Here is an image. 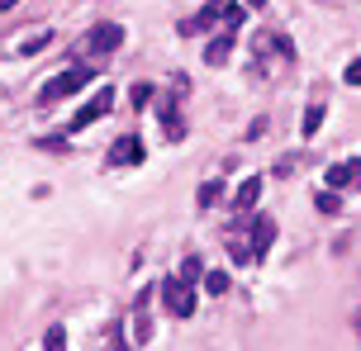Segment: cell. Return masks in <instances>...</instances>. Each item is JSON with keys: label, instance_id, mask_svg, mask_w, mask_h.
I'll use <instances>...</instances> for the list:
<instances>
[{"label": "cell", "instance_id": "6da1fadb", "mask_svg": "<svg viewBox=\"0 0 361 351\" xmlns=\"http://www.w3.org/2000/svg\"><path fill=\"white\" fill-rule=\"evenodd\" d=\"M90 76H95L90 67H67V72L57 76V81H48V86H43V95H38V100H43V105H57V100H67V95L81 91Z\"/></svg>", "mask_w": 361, "mask_h": 351}, {"label": "cell", "instance_id": "7a4b0ae2", "mask_svg": "<svg viewBox=\"0 0 361 351\" xmlns=\"http://www.w3.org/2000/svg\"><path fill=\"white\" fill-rule=\"evenodd\" d=\"M162 304L171 318H190L195 314V285H185V280H162Z\"/></svg>", "mask_w": 361, "mask_h": 351}, {"label": "cell", "instance_id": "3957f363", "mask_svg": "<svg viewBox=\"0 0 361 351\" xmlns=\"http://www.w3.org/2000/svg\"><path fill=\"white\" fill-rule=\"evenodd\" d=\"M109 105H114V91H109V86H100V91L90 95V105H86V110H76V114H72V124H67V129H72V133L90 129L95 119H105V114H109Z\"/></svg>", "mask_w": 361, "mask_h": 351}, {"label": "cell", "instance_id": "277c9868", "mask_svg": "<svg viewBox=\"0 0 361 351\" xmlns=\"http://www.w3.org/2000/svg\"><path fill=\"white\" fill-rule=\"evenodd\" d=\"M119 43H124V24H95V29H90V38H86V53L105 57V53H114Z\"/></svg>", "mask_w": 361, "mask_h": 351}, {"label": "cell", "instance_id": "5b68a950", "mask_svg": "<svg viewBox=\"0 0 361 351\" xmlns=\"http://www.w3.org/2000/svg\"><path fill=\"white\" fill-rule=\"evenodd\" d=\"M147 309H152V290H143V295L133 299V342H138V347L152 342V314H147Z\"/></svg>", "mask_w": 361, "mask_h": 351}, {"label": "cell", "instance_id": "8992f818", "mask_svg": "<svg viewBox=\"0 0 361 351\" xmlns=\"http://www.w3.org/2000/svg\"><path fill=\"white\" fill-rule=\"evenodd\" d=\"M328 190H352L361 181V162H338V167H328Z\"/></svg>", "mask_w": 361, "mask_h": 351}, {"label": "cell", "instance_id": "52a82bcc", "mask_svg": "<svg viewBox=\"0 0 361 351\" xmlns=\"http://www.w3.org/2000/svg\"><path fill=\"white\" fill-rule=\"evenodd\" d=\"M271 242H276V219H252V242H247V247H252V261L267 257Z\"/></svg>", "mask_w": 361, "mask_h": 351}, {"label": "cell", "instance_id": "ba28073f", "mask_svg": "<svg viewBox=\"0 0 361 351\" xmlns=\"http://www.w3.org/2000/svg\"><path fill=\"white\" fill-rule=\"evenodd\" d=\"M109 162H114V167H138V162H143V143H138V138H119L114 152H109Z\"/></svg>", "mask_w": 361, "mask_h": 351}, {"label": "cell", "instance_id": "9c48e42d", "mask_svg": "<svg viewBox=\"0 0 361 351\" xmlns=\"http://www.w3.org/2000/svg\"><path fill=\"white\" fill-rule=\"evenodd\" d=\"M233 43H238V29H228V34H219L214 43L204 48V62H209V67H224V62H228V53H233Z\"/></svg>", "mask_w": 361, "mask_h": 351}, {"label": "cell", "instance_id": "30bf717a", "mask_svg": "<svg viewBox=\"0 0 361 351\" xmlns=\"http://www.w3.org/2000/svg\"><path fill=\"white\" fill-rule=\"evenodd\" d=\"M262 185H267L262 176H247V181L238 185V195H233V209H238V214H247V209L262 200Z\"/></svg>", "mask_w": 361, "mask_h": 351}, {"label": "cell", "instance_id": "8fae6325", "mask_svg": "<svg viewBox=\"0 0 361 351\" xmlns=\"http://www.w3.org/2000/svg\"><path fill=\"white\" fill-rule=\"evenodd\" d=\"M319 129H324V105H309L305 119H300V133H305V138H314Z\"/></svg>", "mask_w": 361, "mask_h": 351}, {"label": "cell", "instance_id": "7c38bea8", "mask_svg": "<svg viewBox=\"0 0 361 351\" xmlns=\"http://www.w3.org/2000/svg\"><path fill=\"white\" fill-rule=\"evenodd\" d=\"M314 209H319V214H338V209H343V195H338V190H319V195H314Z\"/></svg>", "mask_w": 361, "mask_h": 351}, {"label": "cell", "instance_id": "4fadbf2b", "mask_svg": "<svg viewBox=\"0 0 361 351\" xmlns=\"http://www.w3.org/2000/svg\"><path fill=\"white\" fill-rule=\"evenodd\" d=\"M224 200V181H209V185H200V209H209V204Z\"/></svg>", "mask_w": 361, "mask_h": 351}, {"label": "cell", "instance_id": "5bb4252c", "mask_svg": "<svg viewBox=\"0 0 361 351\" xmlns=\"http://www.w3.org/2000/svg\"><path fill=\"white\" fill-rule=\"evenodd\" d=\"M128 100H133V110H147V105H152V81H138Z\"/></svg>", "mask_w": 361, "mask_h": 351}, {"label": "cell", "instance_id": "9a60e30c", "mask_svg": "<svg viewBox=\"0 0 361 351\" xmlns=\"http://www.w3.org/2000/svg\"><path fill=\"white\" fill-rule=\"evenodd\" d=\"M204 295H228V276L224 271H209L204 276Z\"/></svg>", "mask_w": 361, "mask_h": 351}, {"label": "cell", "instance_id": "2e32d148", "mask_svg": "<svg viewBox=\"0 0 361 351\" xmlns=\"http://www.w3.org/2000/svg\"><path fill=\"white\" fill-rule=\"evenodd\" d=\"M200 276H204V266H200V257H185V261H180V280H185V285H195Z\"/></svg>", "mask_w": 361, "mask_h": 351}, {"label": "cell", "instance_id": "e0dca14e", "mask_svg": "<svg viewBox=\"0 0 361 351\" xmlns=\"http://www.w3.org/2000/svg\"><path fill=\"white\" fill-rule=\"evenodd\" d=\"M48 43H53V34H34L29 43H19V53H24V57H34V53H43Z\"/></svg>", "mask_w": 361, "mask_h": 351}, {"label": "cell", "instance_id": "ac0fdd59", "mask_svg": "<svg viewBox=\"0 0 361 351\" xmlns=\"http://www.w3.org/2000/svg\"><path fill=\"white\" fill-rule=\"evenodd\" d=\"M43 347H48V351H62V347H67V328H57V323H53V328H48V337H43Z\"/></svg>", "mask_w": 361, "mask_h": 351}, {"label": "cell", "instance_id": "d6986e66", "mask_svg": "<svg viewBox=\"0 0 361 351\" xmlns=\"http://www.w3.org/2000/svg\"><path fill=\"white\" fill-rule=\"evenodd\" d=\"M347 86H361V62H347V72H343Z\"/></svg>", "mask_w": 361, "mask_h": 351}, {"label": "cell", "instance_id": "ffe728a7", "mask_svg": "<svg viewBox=\"0 0 361 351\" xmlns=\"http://www.w3.org/2000/svg\"><path fill=\"white\" fill-rule=\"evenodd\" d=\"M262 5H267V0H247V10H262Z\"/></svg>", "mask_w": 361, "mask_h": 351}, {"label": "cell", "instance_id": "44dd1931", "mask_svg": "<svg viewBox=\"0 0 361 351\" xmlns=\"http://www.w3.org/2000/svg\"><path fill=\"white\" fill-rule=\"evenodd\" d=\"M357 185H361V181H357Z\"/></svg>", "mask_w": 361, "mask_h": 351}]
</instances>
